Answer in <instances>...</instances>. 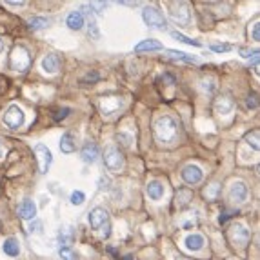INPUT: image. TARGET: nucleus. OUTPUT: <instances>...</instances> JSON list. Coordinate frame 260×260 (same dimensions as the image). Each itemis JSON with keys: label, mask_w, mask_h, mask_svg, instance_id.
Listing matches in <instances>:
<instances>
[{"label": "nucleus", "mask_w": 260, "mask_h": 260, "mask_svg": "<svg viewBox=\"0 0 260 260\" xmlns=\"http://www.w3.org/2000/svg\"><path fill=\"white\" fill-rule=\"evenodd\" d=\"M155 135H157V139L160 140V142H166V144L175 142L176 135H178L176 122L168 115L158 116L157 122H155Z\"/></svg>", "instance_id": "f257e3e1"}, {"label": "nucleus", "mask_w": 260, "mask_h": 260, "mask_svg": "<svg viewBox=\"0 0 260 260\" xmlns=\"http://www.w3.org/2000/svg\"><path fill=\"white\" fill-rule=\"evenodd\" d=\"M9 64L15 71H26L28 67L31 66V57L28 53V49L24 46H17V48H13L11 51V57H9Z\"/></svg>", "instance_id": "f03ea898"}, {"label": "nucleus", "mask_w": 260, "mask_h": 260, "mask_svg": "<svg viewBox=\"0 0 260 260\" xmlns=\"http://www.w3.org/2000/svg\"><path fill=\"white\" fill-rule=\"evenodd\" d=\"M142 18H144V22L149 28H153V29H160L164 31L166 28H168V22H166V18H164V15L160 11H158L157 7H144L142 9Z\"/></svg>", "instance_id": "7ed1b4c3"}, {"label": "nucleus", "mask_w": 260, "mask_h": 260, "mask_svg": "<svg viewBox=\"0 0 260 260\" xmlns=\"http://www.w3.org/2000/svg\"><path fill=\"white\" fill-rule=\"evenodd\" d=\"M104 164L109 171H120L126 166V160H124V155L120 153V149H116L115 145H109V147H106V153H104Z\"/></svg>", "instance_id": "20e7f679"}, {"label": "nucleus", "mask_w": 260, "mask_h": 260, "mask_svg": "<svg viewBox=\"0 0 260 260\" xmlns=\"http://www.w3.org/2000/svg\"><path fill=\"white\" fill-rule=\"evenodd\" d=\"M2 120H4V124H6L7 127H11V129H18V127L24 126L26 115H24V111L18 108L17 104H11V106L6 109V113H4V116H2Z\"/></svg>", "instance_id": "39448f33"}, {"label": "nucleus", "mask_w": 260, "mask_h": 260, "mask_svg": "<svg viewBox=\"0 0 260 260\" xmlns=\"http://www.w3.org/2000/svg\"><path fill=\"white\" fill-rule=\"evenodd\" d=\"M170 15L178 26H189L191 13H189V6L186 2H173V4H170Z\"/></svg>", "instance_id": "423d86ee"}, {"label": "nucleus", "mask_w": 260, "mask_h": 260, "mask_svg": "<svg viewBox=\"0 0 260 260\" xmlns=\"http://www.w3.org/2000/svg\"><path fill=\"white\" fill-rule=\"evenodd\" d=\"M33 151H35L36 162H38V173L46 175L49 170V166H51V162H53V155L49 151V147L44 144H38V145H35Z\"/></svg>", "instance_id": "0eeeda50"}, {"label": "nucleus", "mask_w": 260, "mask_h": 260, "mask_svg": "<svg viewBox=\"0 0 260 260\" xmlns=\"http://www.w3.org/2000/svg\"><path fill=\"white\" fill-rule=\"evenodd\" d=\"M228 195H230L231 202H235V204H244L249 197V189H248V186H246V182L235 180L233 184H231L230 193Z\"/></svg>", "instance_id": "6e6552de"}, {"label": "nucleus", "mask_w": 260, "mask_h": 260, "mask_svg": "<svg viewBox=\"0 0 260 260\" xmlns=\"http://www.w3.org/2000/svg\"><path fill=\"white\" fill-rule=\"evenodd\" d=\"M230 238L235 246H238V248H246L249 242V238H251V233H249V230H246V226L235 224L230 231Z\"/></svg>", "instance_id": "1a4fd4ad"}, {"label": "nucleus", "mask_w": 260, "mask_h": 260, "mask_svg": "<svg viewBox=\"0 0 260 260\" xmlns=\"http://www.w3.org/2000/svg\"><path fill=\"white\" fill-rule=\"evenodd\" d=\"M202 176H204V171L200 170L197 164H188L184 170H182V178L186 184L189 186H195V184H199L202 180Z\"/></svg>", "instance_id": "9d476101"}, {"label": "nucleus", "mask_w": 260, "mask_h": 260, "mask_svg": "<svg viewBox=\"0 0 260 260\" xmlns=\"http://www.w3.org/2000/svg\"><path fill=\"white\" fill-rule=\"evenodd\" d=\"M87 220H89V224L93 230H100L106 222H109V213L108 209H104V207H93L89 211V217H87Z\"/></svg>", "instance_id": "9b49d317"}, {"label": "nucleus", "mask_w": 260, "mask_h": 260, "mask_svg": "<svg viewBox=\"0 0 260 260\" xmlns=\"http://www.w3.org/2000/svg\"><path fill=\"white\" fill-rule=\"evenodd\" d=\"M80 157L86 164H95L100 157V151H98V145L95 142L87 140L84 145H82V151H80Z\"/></svg>", "instance_id": "f8f14e48"}, {"label": "nucleus", "mask_w": 260, "mask_h": 260, "mask_svg": "<svg viewBox=\"0 0 260 260\" xmlns=\"http://www.w3.org/2000/svg\"><path fill=\"white\" fill-rule=\"evenodd\" d=\"M122 106H124V100L118 97H104L102 100H100V109H102L104 115H108V116L116 113Z\"/></svg>", "instance_id": "ddd939ff"}, {"label": "nucleus", "mask_w": 260, "mask_h": 260, "mask_svg": "<svg viewBox=\"0 0 260 260\" xmlns=\"http://www.w3.org/2000/svg\"><path fill=\"white\" fill-rule=\"evenodd\" d=\"M18 215H20V218L22 220H35L36 218V206L35 202L29 199H26L20 206H18Z\"/></svg>", "instance_id": "4468645a"}, {"label": "nucleus", "mask_w": 260, "mask_h": 260, "mask_svg": "<svg viewBox=\"0 0 260 260\" xmlns=\"http://www.w3.org/2000/svg\"><path fill=\"white\" fill-rule=\"evenodd\" d=\"M206 244V238L200 235V233H193V235H188L184 238V246L189 251H200Z\"/></svg>", "instance_id": "2eb2a0df"}, {"label": "nucleus", "mask_w": 260, "mask_h": 260, "mask_svg": "<svg viewBox=\"0 0 260 260\" xmlns=\"http://www.w3.org/2000/svg\"><path fill=\"white\" fill-rule=\"evenodd\" d=\"M2 251H4V255H7V257H18V255H20V242H18V238H15V236L4 238V242H2Z\"/></svg>", "instance_id": "dca6fc26"}, {"label": "nucleus", "mask_w": 260, "mask_h": 260, "mask_svg": "<svg viewBox=\"0 0 260 260\" xmlns=\"http://www.w3.org/2000/svg\"><path fill=\"white\" fill-rule=\"evenodd\" d=\"M42 69L49 75H55L60 69V58L57 55H46L42 58Z\"/></svg>", "instance_id": "f3484780"}, {"label": "nucleus", "mask_w": 260, "mask_h": 260, "mask_svg": "<svg viewBox=\"0 0 260 260\" xmlns=\"http://www.w3.org/2000/svg\"><path fill=\"white\" fill-rule=\"evenodd\" d=\"M66 24L69 29L73 31H80L84 28V15L80 11H71L66 18Z\"/></svg>", "instance_id": "a211bd4d"}, {"label": "nucleus", "mask_w": 260, "mask_h": 260, "mask_svg": "<svg viewBox=\"0 0 260 260\" xmlns=\"http://www.w3.org/2000/svg\"><path fill=\"white\" fill-rule=\"evenodd\" d=\"M60 149L62 153H75L77 151V142H75V135L71 131L62 135L60 139Z\"/></svg>", "instance_id": "6ab92c4d"}, {"label": "nucleus", "mask_w": 260, "mask_h": 260, "mask_svg": "<svg viewBox=\"0 0 260 260\" xmlns=\"http://www.w3.org/2000/svg\"><path fill=\"white\" fill-rule=\"evenodd\" d=\"M164 49V46L158 40H153V38H147V40H142L135 46V51L137 53H142V51H160Z\"/></svg>", "instance_id": "aec40b11"}, {"label": "nucleus", "mask_w": 260, "mask_h": 260, "mask_svg": "<svg viewBox=\"0 0 260 260\" xmlns=\"http://www.w3.org/2000/svg\"><path fill=\"white\" fill-rule=\"evenodd\" d=\"M145 191H147V197H149L151 200H160L164 197V186L158 180L147 182V188H145Z\"/></svg>", "instance_id": "412c9836"}, {"label": "nucleus", "mask_w": 260, "mask_h": 260, "mask_svg": "<svg viewBox=\"0 0 260 260\" xmlns=\"http://www.w3.org/2000/svg\"><path fill=\"white\" fill-rule=\"evenodd\" d=\"M215 108H217V111L220 113V115H230L231 109H233V100H231L230 97H218L217 102H215Z\"/></svg>", "instance_id": "4be33fe9"}, {"label": "nucleus", "mask_w": 260, "mask_h": 260, "mask_svg": "<svg viewBox=\"0 0 260 260\" xmlns=\"http://www.w3.org/2000/svg\"><path fill=\"white\" fill-rule=\"evenodd\" d=\"M28 26H29V29H33V31H40V29H44V28H48L49 20L46 17H33V18H29Z\"/></svg>", "instance_id": "5701e85b"}, {"label": "nucleus", "mask_w": 260, "mask_h": 260, "mask_svg": "<svg viewBox=\"0 0 260 260\" xmlns=\"http://www.w3.org/2000/svg\"><path fill=\"white\" fill-rule=\"evenodd\" d=\"M168 53H170V57L176 58V60H184V62H188V64H197V62H199L197 57H191V55L184 53V51H175V49H170Z\"/></svg>", "instance_id": "b1692460"}, {"label": "nucleus", "mask_w": 260, "mask_h": 260, "mask_svg": "<svg viewBox=\"0 0 260 260\" xmlns=\"http://www.w3.org/2000/svg\"><path fill=\"white\" fill-rule=\"evenodd\" d=\"M71 242H73V230L71 228L62 230L60 235H58V244H60V248H69Z\"/></svg>", "instance_id": "393cba45"}, {"label": "nucleus", "mask_w": 260, "mask_h": 260, "mask_svg": "<svg viewBox=\"0 0 260 260\" xmlns=\"http://www.w3.org/2000/svg\"><path fill=\"white\" fill-rule=\"evenodd\" d=\"M171 36H173L175 40H178V42L188 44V46H195V48H200V46H202L199 40H193V38H189V36L182 35V33H178V31H171Z\"/></svg>", "instance_id": "a878e982"}, {"label": "nucleus", "mask_w": 260, "mask_h": 260, "mask_svg": "<svg viewBox=\"0 0 260 260\" xmlns=\"http://www.w3.org/2000/svg\"><path fill=\"white\" fill-rule=\"evenodd\" d=\"M246 142H248V144L253 147L255 151H259V147H260V144H259V142H260V131H259V129H253L251 133L246 135Z\"/></svg>", "instance_id": "bb28decb"}, {"label": "nucleus", "mask_w": 260, "mask_h": 260, "mask_svg": "<svg viewBox=\"0 0 260 260\" xmlns=\"http://www.w3.org/2000/svg\"><path fill=\"white\" fill-rule=\"evenodd\" d=\"M69 202H71L73 206H82L86 202V193H82V191H73L71 197H69Z\"/></svg>", "instance_id": "cd10ccee"}, {"label": "nucleus", "mask_w": 260, "mask_h": 260, "mask_svg": "<svg viewBox=\"0 0 260 260\" xmlns=\"http://www.w3.org/2000/svg\"><path fill=\"white\" fill-rule=\"evenodd\" d=\"M58 255H60L62 260H79L77 259V255L73 253L71 248H60L58 249Z\"/></svg>", "instance_id": "c85d7f7f"}, {"label": "nucleus", "mask_w": 260, "mask_h": 260, "mask_svg": "<svg viewBox=\"0 0 260 260\" xmlns=\"http://www.w3.org/2000/svg\"><path fill=\"white\" fill-rule=\"evenodd\" d=\"M209 49L215 53H228V51H231V46L230 44H211Z\"/></svg>", "instance_id": "c756f323"}, {"label": "nucleus", "mask_w": 260, "mask_h": 260, "mask_svg": "<svg viewBox=\"0 0 260 260\" xmlns=\"http://www.w3.org/2000/svg\"><path fill=\"white\" fill-rule=\"evenodd\" d=\"M42 222H40V220H31V224H29V233H35V235H40V233H42Z\"/></svg>", "instance_id": "7c9ffc66"}, {"label": "nucleus", "mask_w": 260, "mask_h": 260, "mask_svg": "<svg viewBox=\"0 0 260 260\" xmlns=\"http://www.w3.org/2000/svg\"><path fill=\"white\" fill-rule=\"evenodd\" d=\"M89 7H91V11H95L97 15H102L104 9L108 7V4H106V2H91Z\"/></svg>", "instance_id": "2f4dec72"}, {"label": "nucleus", "mask_w": 260, "mask_h": 260, "mask_svg": "<svg viewBox=\"0 0 260 260\" xmlns=\"http://www.w3.org/2000/svg\"><path fill=\"white\" fill-rule=\"evenodd\" d=\"M246 106L249 109H257V106H259V102H257V93H249L248 98H246Z\"/></svg>", "instance_id": "473e14b6"}, {"label": "nucleus", "mask_w": 260, "mask_h": 260, "mask_svg": "<svg viewBox=\"0 0 260 260\" xmlns=\"http://www.w3.org/2000/svg\"><path fill=\"white\" fill-rule=\"evenodd\" d=\"M217 193H218V184H211V188L204 191V195H206V197H207L209 200L217 199Z\"/></svg>", "instance_id": "72a5a7b5"}, {"label": "nucleus", "mask_w": 260, "mask_h": 260, "mask_svg": "<svg viewBox=\"0 0 260 260\" xmlns=\"http://www.w3.org/2000/svg\"><path fill=\"white\" fill-rule=\"evenodd\" d=\"M69 113H71V109H69V108H62V109H58V111H57V115H55V120H57V122L64 120V118H66V116L69 115Z\"/></svg>", "instance_id": "f704fd0d"}, {"label": "nucleus", "mask_w": 260, "mask_h": 260, "mask_svg": "<svg viewBox=\"0 0 260 260\" xmlns=\"http://www.w3.org/2000/svg\"><path fill=\"white\" fill-rule=\"evenodd\" d=\"M100 231H102L104 238H109V236H111V222H106V224L100 228Z\"/></svg>", "instance_id": "c9c22d12"}, {"label": "nucleus", "mask_w": 260, "mask_h": 260, "mask_svg": "<svg viewBox=\"0 0 260 260\" xmlns=\"http://www.w3.org/2000/svg\"><path fill=\"white\" fill-rule=\"evenodd\" d=\"M89 35H93V38H100V31H98L95 22H91L89 24Z\"/></svg>", "instance_id": "e433bc0d"}, {"label": "nucleus", "mask_w": 260, "mask_h": 260, "mask_svg": "<svg viewBox=\"0 0 260 260\" xmlns=\"http://www.w3.org/2000/svg\"><path fill=\"white\" fill-rule=\"evenodd\" d=\"M238 51L242 53V57H244V58H251V57H255V55L259 53L257 49H255V51H249V49H246V48H240V49H238Z\"/></svg>", "instance_id": "4c0bfd02"}, {"label": "nucleus", "mask_w": 260, "mask_h": 260, "mask_svg": "<svg viewBox=\"0 0 260 260\" xmlns=\"http://www.w3.org/2000/svg\"><path fill=\"white\" fill-rule=\"evenodd\" d=\"M109 184H111V180H109V178H106V176H100V180H98V188H100V189H109Z\"/></svg>", "instance_id": "58836bf2"}, {"label": "nucleus", "mask_w": 260, "mask_h": 260, "mask_svg": "<svg viewBox=\"0 0 260 260\" xmlns=\"http://www.w3.org/2000/svg\"><path fill=\"white\" fill-rule=\"evenodd\" d=\"M253 40H255V42H259V40H260V24H259V22L253 26Z\"/></svg>", "instance_id": "ea45409f"}, {"label": "nucleus", "mask_w": 260, "mask_h": 260, "mask_svg": "<svg viewBox=\"0 0 260 260\" xmlns=\"http://www.w3.org/2000/svg\"><path fill=\"white\" fill-rule=\"evenodd\" d=\"M233 215H235V213L224 211V213H222V215H220V217H218V222H220V224H224L226 220H228V218H231V217H233Z\"/></svg>", "instance_id": "a19ab883"}, {"label": "nucleus", "mask_w": 260, "mask_h": 260, "mask_svg": "<svg viewBox=\"0 0 260 260\" xmlns=\"http://www.w3.org/2000/svg\"><path fill=\"white\" fill-rule=\"evenodd\" d=\"M98 80V73L93 71V73H87V77L84 79V82H97Z\"/></svg>", "instance_id": "79ce46f5"}, {"label": "nucleus", "mask_w": 260, "mask_h": 260, "mask_svg": "<svg viewBox=\"0 0 260 260\" xmlns=\"http://www.w3.org/2000/svg\"><path fill=\"white\" fill-rule=\"evenodd\" d=\"M9 6H18V7H22V6H26V2H15V0H9L7 2Z\"/></svg>", "instance_id": "37998d69"}, {"label": "nucleus", "mask_w": 260, "mask_h": 260, "mask_svg": "<svg viewBox=\"0 0 260 260\" xmlns=\"http://www.w3.org/2000/svg\"><path fill=\"white\" fill-rule=\"evenodd\" d=\"M160 80H168L170 84H175V79H173L171 75H164V77H162V79H160Z\"/></svg>", "instance_id": "c03bdc74"}, {"label": "nucleus", "mask_w": 260, "mask_h": 260, "mask_svg": "<svg viewBox=\"0 0 260 260\" xmlns=\"http://www.w3.org/2000/svg\"><path fill=\"white\" fill-rule=\"evenodd\" d=\"M124 260H133V257H131V255H126V257H124Z\"/></svg>", "instance_id": "a18cd8bd"}, {"label": "nucleus", "mask_w": 260, "mask_h": 260, "mask_svg": "<svg viewBox=\"0 0 260 260\" xmlns=\"http://www.w3.org/2000/svg\"><path fill=\"white\" fill-rule=\"evenodd\" d=\"M0 157H2V142H0Z\"/></svg>", "instance_id": "49530a36"}, {"label": "nucleus", "mask_w": 260, "mask_h": 260, "mask_svg": "<svg viewBox=\"0 0 260 260\" xmlns=\"http://www.w3.org/2000/svg\"><path fill=\"white\" fill-rule=\"evenodd\" d=\"M2 48H4V44H2V42H0V49H2Z\"/></svg>", "instance_id": "de8ad7c7"}]
</instances>
